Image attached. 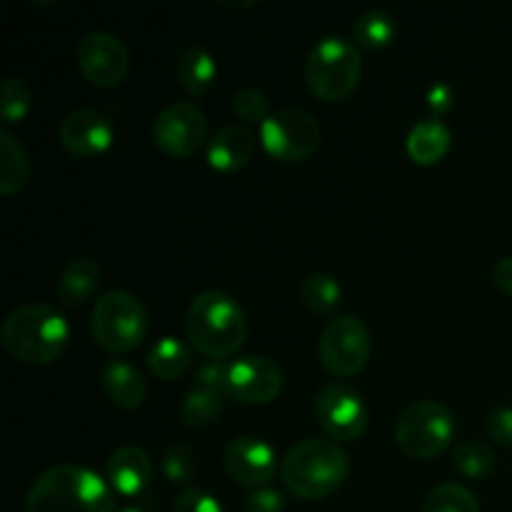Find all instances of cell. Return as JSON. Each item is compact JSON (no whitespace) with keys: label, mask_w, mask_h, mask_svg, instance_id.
Listing matches in <instances>:
<instances>
[{"label":"cell","mask_w":512,"mask_h":512,"mask_svg":"<svg viewBox=\"0 0 512 512\" xmlns=\"http://www.w3.org/2000/svg\"><path fill=\"white\" fill-rule=\"evenodd\" d=\"M103 390L110 403L120 410H138L148 395V385H145L140 370L130 363H120V360L105 365Z\"/></svg>","instance_id":"18"},{"label":"cell","mask_w":512,"mask_h":512,"mask_svg":"<svg viewBox=\"0 0 512 512\" xmlns=\"http://www.w3.org/2000/svg\"><path fill=\"white\" fill-rule=\"evenodd\" d=\"M208 138V118L203 108L190 100L168 105L153 123V140L168 158H190Z\"/></svg>","instance_id":"10"},{"label":"cell","mask_w":512,"mask_h":512,"mask_svg":"<svg viewBox=\"0 0 512 512\" xmlns=\"http://www.w3.org/2000/svg\"><path fill=\"white\" fill-rule=\"evenodd\" d=\"M363 60L358 45L343 38H323L305 60V83L325 103H340L360 83Z\"/></svg>","instance_id":"5"},{"label":"cell","mask_w":512,"mask_h":512,"mask_svg":"<svg viewBox=\"0 0 512 512\" xmlns=\"http://www.w3.org/2000/svg\"><path fill=\"white\" fill-rule=\"evenodd\" d=\"M90 333L105 353H130L148 333V313L133 293L110 290L100 295L90 315Z\"/></svg>","instance_id":"6"},{"label":"cell","mask_w":512,"mask_h":512,"mask_svg":"<svg viewBox=\"0 0 512 512\" xmlns=\"http://www.w3.org/2000/svg\"><path fill=\"white\" fill-rule=\"evenodd\" d=\"M420 512H480V503L463 485L445 483L430 490Z\"/></svg>","instance_id":"28"},{"label":"cell","mask_w":512,"mask_h":512,"mask_svg":"<svg viewBox=\"0 0 512 512\" xmlns=\"http://www.w3.org/2000/svg\"><path fill=\"white\" fill-rule=\"evenodd\" d=\"M315 415L325 435L340 443L360 438L368 428V410H365L363 398L343 383H330L320 388L315 398Z\"/></svg>","instance_id":"11"},{"label":"cell","mask_w":512,"mask_h":512,"mask_svg":"<svg viewBox=\"0 0 512 512\" xmlns=\"http://www.w3.org/2000/svg\"><path fill=\"white\" fill-rule=\"evenodd\" d=\"M493 280L505 295H512V255H508V258H503L498 265H495Z\"/></svg>","instance_id":"37"},{"label":"cell","mask_w":512,"mask_h":512,"mask_svg":"<svg viewBox=\"0 0 512 512\" xmlns=\"http://www.w3.org/2000/svg\"><path fill=\"white\" fill-rule=\"evenodd\" d=\"M25 512H115V493L90 468L63 463L35 480Z\"/></svg>","instance_id":"1"},{"label":"cell","mask_w":512,"mask_h":512,"mask_svg":"<svg viewBox=\"0 0 512 512\" xmlns=\"http://www.w3.org/2000/svg\"><path fill=\"white\" fill-rule=\"evenodd\" d=\"M283 390V370L265 355H243L228 365V398L245 405H268Z\"/></svg>","instance_id":"13"},{"label":"cell","mask_w":512,"mask_h":512,"mask_svg":"<svg viewBox=\"0 0 512 512\" xmlns=\"http://www.w3.org/2000/svg\"><path fill=\"white\" fill-rule=\"evenodd\" d=\"M408 155L415 165H430L440 163L450 150V130L443 120H420L408 135Z\"/></svg>","instance_id":"20"},{"label":"cell","mask_w":512,"mask_h":512,"mask_svg":"<svg viewBox=\"0 0 512 512\" xmlns=\"http://www.w3.org/2000/svg\"><path fill=\"white\" fill-rule=\"evenodd\" d=\"M223 465L225 473L235 483L250 490H260L273 480L275 470H278V458L263 438L240 435V438L230 440L225 448Z\"/></svg>","instance_id":"14"},{"label":"cell","mask_w":512,"mask_h":512,"mask_svg":"<svg viewBox=\"0 0 512 512\" xmlns=\"http://www.w3.org/2000/svg\"><path fill=\"white\" fill-rule=\"evenodd\" d=\"M100 288V268L90 258H75L63 268L58 278V300L68 308L88 303Z\"/></svg>","instance_id":"19"},{"label":"cell","mask_w":512,"mask_h":512,"mask_svg":"<svg viewBox=\"0 0 512 512\" xmlns=\"http://www.w3.org/2000/svg\"><path fill=\"white\" fill-rule=\"evenodd\" d=\"M260 143L280 163H300L318 150L320 125L308 110L283 108L260 125Z\"/></svg>","instance_id":"9"},{"label":"cell","mask_w":512,"mask_h":512,"mask_svg":"<svg viewBox=\"0 0 512 512\" xmlns=\"http://www.w3.org/2000/svg\"><path fill=\"white\" fill-rule=\"evenodd\" d=\"M108 485L113 493L135 498L143 493L153 480V460L138 445H123L108 458Z\"/></svg>","instance_id":"16"},{"label":"cell","mask_w":512,"mask_h":512,"mask_svg":"<svg viewBox=\"0 0 512 512\" xmlns=\"http://www.w3.org/2000/svg\"><path fill=\"white\" fill-rule=\"evenodd\" d=\"M395 35H398V23L388 13H383V10H368L353 25L355 45L370 50V53L388 48L395 40Z\"/></svg>","instance_id":"24"},{"label":"cell","mask_w":512,"mask_h":512,"mask_svg":"<svg viewBox=\"0 0 512 512\" xmlns=\"http://www.w3.org/2000/svg\"><path fill=\"white\" fill-rule=\"evenodd\" d=\"M455 468L465 475V478L483 480L495 470V450L490 445L480 443V440H465L455 448L453 453Z\"/></svg>","instance_id":"27"},{"label":"cell","mask_w":512,"mask_h":512,"mask_svg":"<svg viewBox=\"0 0 512 512\" xmlns=\"http://www.w3.org/2000/svg\"><path fill=\"white\" fill-rule=\"evenodd\" d=\"M348 455L335 440L308 438L293 445L280 463L285 488L303 500H323L348 480Z\"/></svg>","instance_id":"4"},{"label":"cell","mask_w":512,"mask_h":512,"mask_svg":"<svg viewBox=\"0 0 512 512\" xmlns=\"http://www.w3.org/2000/svg\"><path fill=\"white\" fill-rule=\"evenodd\" d=\"M453 103H455V93L448 83H435L433 88H430L428 108L430 113L435 115V120L443 118V115L453 108Z\"/></svg>","instance_id":"36"},{"label":"cell","mask_w":512,"mask_h":512,"mask_svg":"<svg viewBox=\"0 0 512 512\" xmlns=\"http://www.w3.org/2000/svg\"><path fill=\"white\" fill-rule=\"evenodd\" d=\"M193 363L188 345L180 343L178 338H163L150 348L148 368L155 378L160 380H178Z\"/></svg>","instance_id":"23"},{"label":"cell","mask_w":512,"mask_h":512,"mask_svg":"<svg viewBox=\"0 0 512 512\" xmlns=\"http://www.w3.org/2000/svg\"><path fill=\"white\" fill-rule=\"evenodd\" d=\"M28 178L30 163L23 145L8 130H0V193L15 195L25 188Z\"/></svg>","instance_id":"22"},{"label":"cell","mask_w":512,"mask_h":512,"mask_svg":"<svg viewBox=\"0 0 512 512\" xmlns=\"http://www.w3.org/2000/svg\"><path fill=\"white\" fill-rule=\"evenodd\" d=\"M488 433L495 443L512 448V408H495L488 415Z\"/></svg>","instance_id":"35"},{"label":"cell","mask_w":512,"mask_h":512,"mask_svg":"<svg viewBox=\"0 0 512 512\" xmlns=\"http://www.w3.org/2000/svg\"><path fill=\"white\" fill-rule=\"evenodd\" d=\"M83 78L95 88H115L130 70V53L120 38L110 33L85 35L75 50Z\"/></svg>","instance_id":"12"},{"label":"cell","mask_w":512,"mask_h":512,"mask_svg":"<svg viewBox=\"0 0 512 512\" xmlns=\"http://www.w3.org/2000/svg\"><path fill=\"white\" fill-rule=\"evenodd\" d=\"M255 148L258 140L253 130L245 125H228L218 130L208 143V163L220 173H235L250 163Z\"/></svg>","instance_id":"17"},{"label":"cell","mask_w":512,"mask_h":512,"mask_svg":"<svg viewBox=\"0 0 512 512\" xmlns=\"http://www.w3.org/2000/svg\"><path fill=\"white\" fill-rule=\"evenodd\" d=\"M60 143L78 158H95L113 145V125L98 110H73L60 123Z\"/></svg>","instance_id":"15"},{"label":"cell","mask_w":512,"mask_h":512,"mask_svg":"<svg viewBox=\"0 0 512 512\" xmlns=\"http://www.w3.org/2000/svg\"><path fill=\"white\" fill-rule=\"evenodd\" d=\"M185 330L200 355L213 363H223L243 348L248 338V320L245 310L228 293L205 290L190 303Z\"/></svg>","instance_id":"2"},{"label":"cell","mask_w":512,"mask_h":512,"mask_svg":"<svg viewBox=\"0 0 512 512\" xmlns=\"http://www.w3.org/2000/svg\"><path fill=\"white\" fill-rule=\"evenodd\" d=\"M175 512H225L223 505L200 488H188L175 498Z\"/></svg>","instance_id":"33"},{"label":"cell","mask_w":512,"mask_h":512,"mask_svg":"<svg viewBox=\"0 0 512 512\" xmlns=\"http://www.w3.org/2000/svg\"><path fill=\"white\" fill-rule=\"evenodd\" d=\"M243 512H285L283 493L273 488H260L245 498Z\"/></svg>","instance_id":"34"},{"label":"cell","mask_w":512,"mask_h":512,"mask_svg":"<svg viewBox=\"0 0 512 512\" xmlns=\"http://www.w3.org/2000/svg\"><path fill=\"white\" fill-rule=\"evenodd\" d=\"M30 103H33V95H30L25 80L8 75L3 80V93H0V113H3L5 125L23 123L30 110Z\"/></svg>","instance_id":"29"},{"label":"cell","mask_w":512,"mask_h":512,"mask_svg":"<svg viewBox=\"0 0 512 512\" xmlns=\"http://www.w3.org/2000/svg\"><path fill=\"white\" fill-rule=\"evenodd\" d=\"M223 400V395L193 388L180 405V420H183L185 428H205V425L215 423L218 415L223 413Z\"/></svg>","instance_id":"26"},{"label":"cell","mask_w":512,"mask_h":512,"mask_svg":"<svg viewBox=\"0 0 512 512\" xmlns=\"http://www.w3.org/2000/svg\"><path fill=\"white\" fill-rule=\"evenodd\" d=\"M233 113L235 118L243 120L245 125H263L270 118V105L260 90L245 88L240 93H235L233 98Z\"/></svg>","instance_id":"31"},{"label":"cell","mask_w":512,"mask_h":512,"mask_svg":"<svg viewBox=\"0 0 512 512\" xmlns=\"http://www.w3.org/2000/svg\"><path fill=\"white\" fill-rule=\"evenodd\" d=\"M453 435V413L435 400H415L395 423V443L413 460L438 458L450 445Z\"/></svg>","instance_id":"7"},{"label":"cell","mask_w":512,"mask_h":512,"mask_svg":"<svg viewBox=\"0 0 512 512\" xmlns=\"http://www.w3.org/2000/svg\"><path fill=\"white\" fill-rule=\"evenodd\" d=\"M300 300L315 315H333L343 303V288L333 275L313 273L300 285Z\"/></svg>","instance_id":"25"},{"label":"cell","mask_w":512,"mask_h":512,"mask_svg":"<svg viewBox=\"0 0 512 512\" xmlns=\"http://www.w3.org/2000/svg\"><path fill=\"white\" fill-rule=\"evenodd\" d=\"M120 512H145L143 508H135V505H128V508H123Z\"/></svg>","instance_id":"39"},{"label":"cell","mask_w":512,"mask_h":512,"mask_svg":"<svg viewBox=\"0 0 512 512\" xmlns=\"http://www.w3.org/2000/svg\"><path fill=\"white\" fill-rule=\"evenodd\" d=\"M195 388L210 390V393H218L223 398H228V365L223 363H203L195 373Z\"/></svg>","instance_id":"32"},{"label":"cell","mask_w":512,"mask_h":512,"mask_svg":"<svg viewBox=\"0 0 512 512\" xmlns=\"http://www.w3.org/2000/svg\"><path fill=\"white\" fill-rule=\"evenodd\" d=\"M373 338L368 325L353 315L330 320L320 335V363L335 378H353L368 365Z\"/></svg>","instance_id":"8"},{"label":"cell","mask_w":512,"mask_h":512,"mask_svg":"<svg viewBox=\"0 0 512 512\" xmlns=\"http://www.w3.org/2000/svg\"><path fill=\"white\" fill-rule=\"evenodd\" d=\"M218 5H223V8H250V5H255V0H250V3H228V0H218Z\"/></svg>","instance_id":"38"},{"label":"cell","mask_w":512,"mask_h":512,"mask_svg":"<svg viewBox=\"0 0 512 512\" xmlns=\"http://www.w3.org/2000/svg\"><path fill=\"white\" fill-rule=\"evenodd\" d=\"M10 358L25 365H48L68 348V320L53 305H20L3 320L0 330Z\"/></svg>","instance_id":"3"},{"label":"cell","mask_w":512,"mask_h":512,"mask_svg":"<svg viewBox=\"0 0 512 512\" xmlns=\"http://www.w3.org/2000/svg\"><path fill=\"white\" fill-rule=\"evenodd\" d=\"M175 75H178V83L183 85L193 98H200V95L208 93L210 85L215 83L218 65H215V58L205 48H200V45H188V48L178 55Z\"/></svg>","instance_id":"21"},{"label":"cell","mask_w":512,"mask_h":512,"mask_svg":"<svg viewBox=\"0 0 512 512\" xmlns=\"http://www.w3.org/2000/svg\"><path fill=\"white\" fill-rule=\"evenodd\" d=\"M163 473L173 485H188L198 478V458L188 445H173L163 458Z\"/></svg>","instance_id":"30"}]
</instances>
